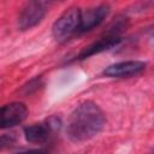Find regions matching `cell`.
<instances>
[{
	"instance_id": "obj_4",
	"label": "cell",
	"mask_w": 154,
	"mask_h": 154,
	"mask_svg": "<svg viewBox=\"0 0 154 154\" xmlns=\"http://www.w3.org/2000/svg\"><path fill=\"white\" fill-rule=\"evenodd\" d=\"M47 11H48V4L45 1L26 2L22 7L18 14V19H17L18 29L22 31H25L36 26L42 22V19L47 14Z\"/></svg>"
},
{
	"instance_id": "obj_3",
	"label": "cell",
	"mask_w": 154,
	"mask_h": 154,
	"mask_svg": "<svg viewBox=\"0 0 154 154\" xmlns=\"http://www.w3.org/2000/svg\"><path fill=\"white\" fill-rule=\"evenodd\" d=\"M61 128V119L57 116H51L46 120L31 124L26 128H24V137L30 143H46L49 141V138L59 131Z\"/></svg>"
},
{
	"instance_id": "obj_6",
	"label": "cell",
	"mask_w": 154,
	"mask_h": 154,
	"mask_svg": "<svg viewBox=\"0 0 154 154\" xmlns=\"http://www.w3.org/2000/svg\"><path fill=\"white\" fill-rule=\"evenodd\" d=\"M28 116L25 103L14 101L0 107V129H8L19 125Z\"/></svg>"
},
{
	"instance_id": "obj_10",
	"label": "cell",
	"mask_w": 154,
	"mask_h": 154,
	"mask_svg": "<svg viewBox=\"0 0 154 154\" xmlns=\"http://www.w3.org/2000/svg\"><path fill=\"white\" fill-rule=\"evenodd\" d=\"M18 154H51V152L46 148H36V149H28Z\"/></svg>"
},
{
	"instance_id": "obj_8",
	"label": "cell",
	"mask_w": 154,
	"mask_h": 154,
	"mask_svg": "<svg viewBox=\"0 0 154 154\" xmlns=\"http://www.w3.org/2000/svg\"><path fill=\"white\" fill-rule=\"evenodd\" d=\"M122 42V37L119 35H114V34H107L106 36L94 41L93 43L88 45L87 47H84L77 55L78 60H83L87 58H90L95 54L102 53L105 51H109L114 47H117L119 43Z\"/></svg>"
},
{
	"instance_id": "obj_1",
	"label": "cell",
	"mask_w": 154,
	"mask_h": 154,
	"mask_svg": "<svg viewBox=\"0 0 154 154\" xmlns=\"http://www.w3.org/2000/svg\"><path fill=\"white\" fill-rule=\"evenodd\" d=\"M106 125L102 109L93 101L81 102L70 114L66 134L73 142H84L99 135Z\"/></svg>"
},
{
	"instance_id": "obj_9",
	"label": "cell",
	"mask_w": 154,
	"mask_h": 154,
	"mask_svg": "<svg viewBox=\"0 0 154 154\" xmlns=\"http://www.w3.org/2000/svg\"><path fill=\"white\" fill-rule=\"evenodd\" d=\"M16 141L17 140L13 135H8V134L0 135V150L13 147L16 144Z\"/></svg>"
},
{
	"instance_id": "obj_5",
	"label": "cell",
	"mask_w": 154,
	"mask_h": 154,
	"mask_svg": "<svg viewBox=\"0 0 154 154\" xmlns=\"http://www.w3.org/2000/svg\"><path fill=\"white\" fill-rule=\"evenodd\" d=\"M147 63L142 60H126L108 65L103 69L102 75L109 78H128L143 72Z\"/></svg>"
},
{
	"instance_id": "obj_7",
	"label": "cell",
	"mask_w": 154,
	"mask_h": 154,
	"mask_svg": "<svg viewBox=\"0 0 154 154\" xmlns=\"http://www.w3.org/2000/svg\"><path fill=\"white\" fill-rule=\"evenodd\" d=\"M109 6L107 4H101L94 7H89L87 10H81V24H79V34L93 30L99 26L108 16Z\"/></svg>"
},
{
	"instance_id": "obj_2",
	"label": "cell",
	"mask_w": 154,
	"mask_h": 154,
	"mask_svg": "<svg viewBox=\"0 0 154 154\" xmlns=\"http://www.w3.org/2000/svg\"><path fill=\"white\" fill-rule=\"evenodd\" d=\"M81 8L72 6L65 10L53 23L52 34L57 42L65 43L73 36L79 34Z\"/></svg>"
}]
</instances>
